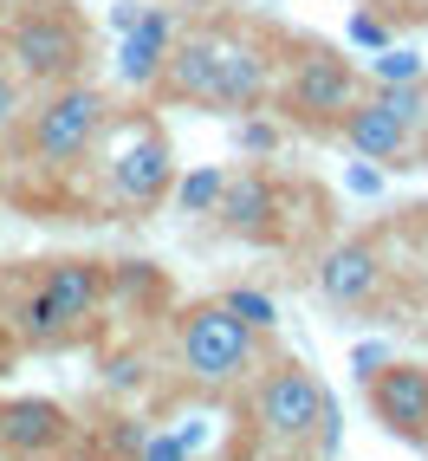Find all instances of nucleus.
<instances>
[{
	"label": "nucleus",
	"mask_w": 428,
	"mask_h": 461,
	"mask_svg": "<svg viewBox=\"0 0 428 461\" xmlns=\"http://www.w3.org/2000/svg\"><path fill=\"white\" fill-rule=\"evenodd\" d=\"M156 91L175 98V104L247 117V111H260L272 98V66H266V52L247 33H234V26H201V33L169 46Z\"/></svg>",
	"instance_id": "obj_1"
},
{
	"label": "nucleus",
	"mask_w": 428,
	"mask_h": 461,
	"mask_svg": "<svg viewBox=\"0 0 428 461\" xmlns=\"http://www.w3.org/2000/svg\"><path fill=\"white\" fill-rule=\"evenodd\" d=\"M104 124H111V98L85 78H66V85H46L20 117V149L26 163L46 169V176H72L91 163V149L104 143Z\"/></svg>",
	"instance_id": "obj_2"
},
{
	"label": "nucleus",
	"mask_w": 428,
	"mask_h": 461,
	"mask_svg": "<svg viewBox=\"0 0 428 461\" xmlns=\"http://www.w3.org/2000/svg\"><path fill=\"white\" fill-rule=\"evenodd\" d=\"M0 59L26 91H46V85H66L85 78V59H91V33L85 20L66 7V0H46V7H20L0 20Z\"/></svg>",
	"instance_id": "obj_3"
},
{
	"label": "nucleus",
	"mask_w": 428,
	"mask_h": 461,
	"mask_svg": "<svg viewBox=\"0 0 428 461\" xmlns=\"http://www.w3.org/2000/svg\"><path fill=\"white\" fill-rule=\"evenodd\" d=\"M175 357L201 390H240L260 371V331L240 325L221 299H201L175 319Z\"/></svg>",
	"instance_id": "obj_4"
},
{
	"label": "nucleus",
	"mask_w": 428,
	"mask_h": 461,
	"mask_svg": "<svg viewBox=\"0 0 428 461\" xmlns=\"http://www.w3.org/2000/svg\"><path fill=\"white\" fill-rule=\"evenodd\" d=\"M104 293H111L104 260H46L26 286V299L13 305V331L26 345H58L66 331H78L98 312Z\"/></svg>",
	"instance_id": "obj_5"
},
{
	"label": "nucleus",
	"mask_w": 428,
	"mask_h": 461,
	"mask_svg": "<svg viewBox=\"0 0 428 461\" xmlns=\"http://www.w3.org/2000/svg\"><path fill=\"white\" fill-rule=\"evenodd\" d=\"M247 410H254V422H260V436L280 442V448L318 442V436H331V422H338L331 390L305 371V364H266V371H254Z\"/></svg>",
	"instance_id": "obj_6"
},
{
	"label": "nucleus",
	"mask_w": 428,
	"mask_h": 461,
	"mask_svg": "<svg viewBox=\"0 0 428 461\" xmlns=\"http://www.w3.org/2000/svg\"><path fill=\"white\" fill-rule=\"evenodd\" d=\"M363 78L344 52H331V46H312V52H299L292 59V72L280 78V111L292 117L299 131H331L338 117L363 98Z\"/></svg>",
	"instance_id": "obj_7"
},
{
	"label": "nucleus",
	"mask_w": 428,
	"mask_h": 461,
	"mask_svg": "<svg viewBox=\"0 0 428 461\" xmlns=\"http://www.w3.org/2000/svg\"><path fill=\"white\" fill-rule=\"evenodd\" d=\"M169 189H175L169 131L156 117H137V124L117 137L111 163H104V195H111V208H156Z\"/></svg>",
	"instance_id": "obj_8"
},
{
	"label": "nucleus",
	"mask_w": 428,
	"mask_h": 461,
	"mask_svg": "<svg viewBox=\"0 0 428 461\" xmlns=\"http://www.w3.org/2000/svg\"><path fill=\"white\" fill-rule=\"evenodd\" d=\"M363 403H370L377 429L396 442H428V364H403L383 357L377 371H363Z\"/></svg>",
	"instance_id": "obj_9"
},
{
	"label": "nucleus",
	"mask_w": 428,
	"mask_h": 461,
	"mask_svg": "<svg viewBox=\"0 0 428 461\" xmlns=\"http://www.w3.org/2000/svg\"><path fill=\"white\" fill-rule=\"evenodd\" d=\"M331 137H338L357 163H389V169H403L415 149H422V124H409V117H396L370 98V85H363V98L331 124Z\"/></svg>",
	"instance_id": "obj_10"
},
{
	"label": "nucleus",
	"mask_w": 428,
	"mask_h": 461,
	"mask_svg": "<svg viewBox=\"0 0 428 461\" xmlns=\"http://www.w3.org/2000/svg\"><path fill=\"white\" fill-rule=\"evenodd\" d=\"M214 228L234 240H272L280 234V182L266 169H240L227 176L221 202H214Z\"/></svg>",
	"instance_id": "obj_11"
},
{
	"label": "nucleus",
	"mask_w": 428,
	"mask_h": 461,
	"mask_svg": "<svg viewBox=\"0 0 428 461\" xmlns=\"http://www.w3.org/2000/svg\"><path fill=\"white\" fill-rule=\"evenodd\" d=\"M377 286H383V248L377 240L351 234V240L318 254V293L331 305H363V299H377Z\"/></svg>",
	"instance_id": "obj_12"
},
{
	"label": "nucleus",
	"mask_w": 428,
	"mask_h": 461,
	"mask_svg": "<svg viewBox=\"0 0 428 461\" xmlns=\"http://www.w3.org/2000/svg\"><path fill=\"white\" fill-rule=\"evenodd\" d=\"M66 410L52 403V396H7L0 403V448H7L13 461H40L52 455L58 442H66Z\"/></svg>",
	"instance_id": "obj_13"
},
{
	"label": "nucleus",
	"mask_w": 428,
	"mask_h": 461,
	"mask_svg": "<svg viewBox=\"0 0 428 461\" xmlns=\"http://www.w3.org/2000/svg\"><path fill=\"white\" fill-rule=\"evenodd\" d=\"M169 46H175L169 20H163V14H143V20L130 26V33H124V46H117V78H124V85H137V91H156Z\"/></svg>",
	"instance_id": "obj_14"
},
{
	"label": "nucleus",
	"mask_w": 428,
	"mask_h": 461,
	"mask_svg": "<svg viewBox=\"0 0 428 461\" xmlns=\"http://www.w3.org/2000/svg\"><path fill=\"white\" fill-rule=\"evenodd\" d=\"M214 299H221L240 325H254L260 338H266L272 325H280V305H272V293H260V286H227V293H214Z\"/></svg>",
	"instance_id": "obj_15"
},
{
	"label": "nucleus",
	"mask_w": 428,
	"mask_h": 461,
	"mask_svg": "<svg viewBox=\"0 0 428 461\" xmlns=\"http://www.w3.org/2000/svg\"><path fill=\"white\" fill-rule=\"evenodd\" d=\"M221 189H227V176H221V169H195V176L175 189V202H182V214H214Z\"/></svg>",
	"instance_id": "obj_16"
},
{
	"label": "nucleus",
	"mask_w": 428,
	"mask_h": 461,
	"mask_svg": "<svg viewBox=\"0 0 428 461\" xmlns=\"http://www.w3.org/2000/svg\"><path fill=\"white\" fill-rule=\"evenodd\" d=\"M422 72H428V59H422V52H409V46H389V52L377 59V78H370V85H415Z\"/></svg>",
	"instance_id": "obj_17"
},
{
	"label": "nucleus",
	"mask_w": 428,
	"mask_h": 461,
	"mask_svg": "<svg viewBox=\"0 0 428 461\" xmlns=\"http://www.w3.org/2000/svg\"><path fill=\"white\" fill-rule=\"evenodd\" d=\"M26 104H33V98H26V85H20L7 66H0V137H13V131H20Z\"/></svg>",
	"instance_id": "obj_18"
},
{
	"label": "nucleus",
	"mask_w": 428,
	"mask_h": 461,
	"mask_svg": "<svg viewBox=\"0 0 428 461\" xmlns=\"http://www.w3.org/2000/svg\"><path fill=\"white\" fill-rule=\"evenodd\" d=\"M280 137H286V131L266 124V117H254V111L240 117V149H247V157H272V149H280Z\"/></svg>",
	"instance_id": "obj_19"
},
{
	"label": "nucleus",
	"mask_w": 428,
	"mask_h": 461,
	"mask_svg": "<svg viewBox=\"0 0 428 461\" xmlns=\"http://www.w3.org/2000/svg\"><path fill=\"white\" fill-rule=\"evenodd\" d=\"M351 40H357V46H389V26H383L377 14H357V20H351Z\"/></svg>",
	"instance_id": "obj_20"
},
{
	"label": "nucleus",
	"mask_w": 428,
	"mask_h": 461,
	"mask_svg": "<svg viewBox=\"0 0 428 461\" xmlns=\"http://www.w3.org/2000/svg\"><path fill=\"white\" fill-rule=\"evenodd\" d=\"M182 455H189V448H182V442H143V461H182Z\"/></svg>",
	"instance_id": "obj_21"
},
{
	"label": "nucleus",
	"mask_w": 428,
	"mask_h": 461,
	"mask_svg": "<svg viewBox=\"0 0 428 461\" xmlns=\"http://www.w3.org/2000/svg\"><path fill=\"white\" fill-rule=\"evenodd\" d=\"M7 14H13V0H0V20H7Z\"/></svg>",
	"instance_id": "obj_22"
},
{
	"label": "nucleus",
	"mask_w": 428,
	"mask_h": 461,
	"mask_svg": "<svg viewBox=\"0 0 428 461\" xmlns=\"http://www.w3.org/2000/svg\"><path fill=\"white\" fill-rule=\"evenodd\" d=\"M422 448H428V442H422Z\"/></svg>",
	"instance_id": "obj_23"
}]
</instances>
